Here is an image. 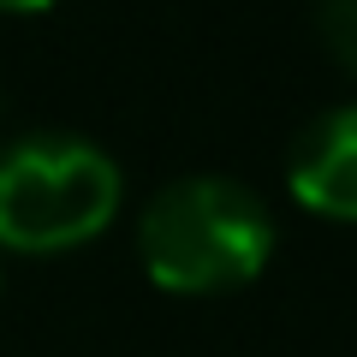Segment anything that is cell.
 I'll use <instances>...</instances> for the list:
<instances>
[{
	"instance_id": "cell-1",
	"label": "cell",
	"mask_w": 357,
	"mask_h": 357,
	"mask_svg": "<svg viewBox=\"0 0 357 357\" xmlns=\"http://www.w3.org/2000/svg\"><path fill=\"white\" fill-rule=\"evenodd\" d=\"M137 250L161 292H238L274 256V215L238 178L191 173L149 197L137 220Z\"/></svg>"
},
{
	"instance_id": "cell-2",
	"label": "cell",
	"mask_w": 357,
	"mask_h": 357,
	"mask_svg": "<svg viewBox=\"0 0 357 357\" xmlns=\"http://www.w3.org/2000/svg\"><path fill=\"white\" fill-rule=\"evenodd\" d=\"M119 167L72 131H30L0 149V244L54 256L89 244L119 215Z\"/></svg>"
},
{
	"instance_id": "cell-3",
	"label": "cell",
	"mask_w": 357,
	"mask_h": 357,
	"mask_svg": "<svg viewBox=\"0 0 357 357\" xmlns=\"http://www.w3.org/2000/svg\"><path fill=\"white\" fill-rule=\"evenodd\" d=\"M292 197L310 215L328 220H357V102L316 114L292 143Z\"/></svg>"
},
{
	"instance_id": "cell-4",
	"label": "cell",
	"mask_w": 357,
	"mask_h": 357,
	"mask_svg": "<svg viewBox=\"0 0 357 357\" xmlns=\"http://www.w3.org/2000/svg\"><path fill=\"white\" fill-rule=\"evenodd\" d=\"M321 36L340 54V66L357 77V0H321Z\"/></svg>"
},
{
	"instance_id": "cell-5",
	"label": "cell",
	"mask_w": 357,
	"mask_h": 357,
	"mask_svg": "<svg viewBox=\"0 0 357 357\" xmlns=\"http://www.w3.org/2000/svg\"><path fill=\"white\" fill-rule=\"evenodd\" d=\"M42 6H54V0H0V13H42Z\"/></svg>"
}]
</instances>
